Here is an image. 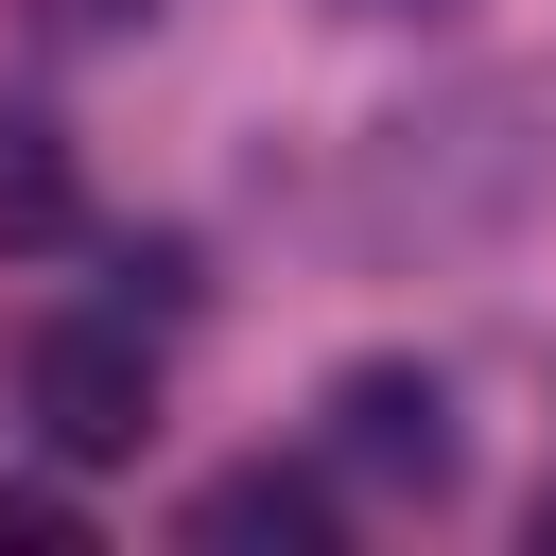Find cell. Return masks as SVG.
I'll use <instances>...</instances> for the list:
<instances>
[{
  "label": "cell",
  "instance_id": "cell-2",
  "mask_svg": "<svg viewBox=\"0 0 556 556\" xmlns=\"http://www.w3.org/2000/svg\"><path fill=\"white\" fill-rule=\"evenodd\" d=\"M330 452H348L365 486H400V504H434V486L469 469V434H452V382H434V365H330Z\"/></svg>",
  "mask_w": 556,
  "mask_h": 556
},
{
  "label": "cell",
  "instance_id": "cell-4",
  "mask_svg": "<svg viewBox=\"0 0 556 556\" xmlns=\"http://www.w3.org/2000/svg\"><path fill=\"white\" fill-rule=\"evenodd\" d=\"M0 539H17V556H70V539H87V521H70V504H52V486H0Z\"/></svg>",
  "mask_w": 556,
  "mask_h": 556
},
{
  "label": "cell",
  "instance_id": "cell-3",
  "mask_svg": "<svg viewBox=\"0 0 556 556\" xmlns=\"http://www.w3.org/2000/svg\"><path fill=\"white\" fill-rule=\"evenodd\" d=\"M191 539H226V556H313V539H330V486H313V469H226V486H191Z\"/></svg>",
  "mask_w": 556,
  "mask_h": 556
},
{
  "label": "cell",
  "instance_id": "cell-1",
  "mask_svg": "<svg viewBox=\"0 0 556 556\" xmlns=\"http://www.w3.org/2000/svg\"><path fill=\"white\" fill-rule=\"evenodd\" d=\"M17 417H35L52 469H122V452L156 434V348H139L122 313H52V330L17 348Z\"/></svg>",
  "mask_w": 556,
  "mask_h": 556
},
{
  "label": "cell",
  "instance_id": "cell-5",
  "mask_svg": "<svg viewBox=\"0 0 556 556\" xmlns=\"http://www.w3.org/2000/svg\"><path fill=\"white\" fill-rule=\"evenodd\" d=\"M382 17H400V0H382Z\"/></svg>",
  "mask_w": 556,
  "mask_h": 556
}]
</instances>
